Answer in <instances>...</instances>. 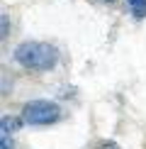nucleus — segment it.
<instances>
[{
	"label": "nucleus",
	"mask_w": 146,
	"mask_h": 149,
	"mask_svg": "<svg viewBox=\"0 0 146 149\" xmlns=\"http://www.w3.org/2000/svg\"><path fill=\"white\" fill-rule=\"evenodd\" d=\"M15 61L22 66V69L29 71H49L56 66L59 61V52L51 44H44V42H24L15 49Z\"/></svg>",
	"instance_id": "f257e3e1"
},
{
	"label": "nucleus",
	"mask_w": 146,
	"mask_h": 149,
	"mask_svg": "<svg viewBox=\"0 0 146 149\" xmlns=\"http://www.w3.org/2000/svg\"><path fill=\"white\" fill-rule=\"evenodd\" d=\"M61 117V108L49 100H32L22 108V122L24 125H51Z\"/></svg>",
	"instance_id": "f03ea898"
},
{
	"label": "nucleus",
	"mask_w": 146,
	"mask_h": 149,
	"mask_svg": "<svg viewBox=\"0 0 146 149\" xmlns=\"http://www.w3.org/2000/svg\"><path fill=\"white\" fill-rule=\"evenodd\" d=\"M127 5L132 8V12L136 17H144L146 15V0H127Z\"/></svg>",
	"instance_id": "7ed1b4c3"
},
{
	"label": "nucleus",
	"mask_w": 146,
	"mask_h": 149,
	"mask_svg": "<svg viewBox=\"0 0 146 149\" xmlns=\"http://www.w3.org/2000/svg\"><path fill=\"white\" fill-rule=\"evenodd\" d=\"M20 125V120H15V117H3V134H12Z\"/></svg>",
	"instance_id": "20e7f679"
},
{
	"label": "nucleus",
	"mask_w": 146,
	"mask_h": 149,
	"mask_svg": "<svg viewBox=\"0 0 146 149\" xmlns=\"http://www.w3.org/2000/svg\"><path fill=\"white\" fill-rule=\"evenodd\" d=\"M3 149H12V142L8 139V134H3Z\"/></svg>",
	"instance_id": "39448f33"
},
{
	"label": "nucleus",
	"mask_w": 146,
	"mask_h": 149,
	"mask_svg": "<svg viewBox=\"0 0 146 149\" xmlns=\"http://www.w3.org/2000/svg\"><path fill=\"white\" fill-rule=\"evenodd\" d=\"M100 149H119V147H117V144H114V142H105V144H102Z\"/></svg>",
	"instance_id": "423d86ee"
},
{
	"label": "nucleus",
	"mask_w": 146,
	"mask_h": 149,
	"mask_svg": "<svg viewBox=\"0 0 146 149\" xmlns=\"http://www.w3.org/2000/svg\"><path fill=\"white\" fill-rule=\"evenodd\" d=\"M110 3H112V0H110Z\"/></svg>",
	"instance_id": "0eeeda50"
}]
</instances>
